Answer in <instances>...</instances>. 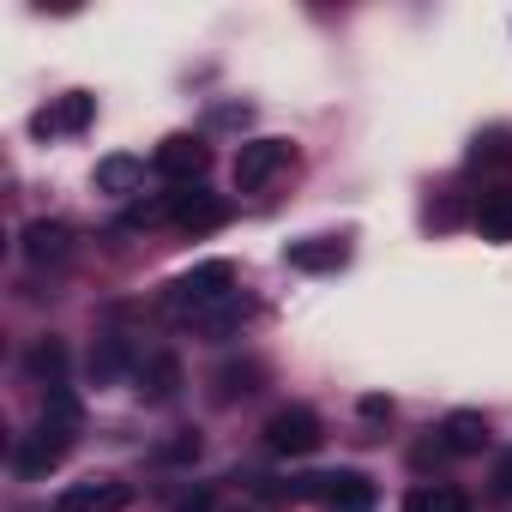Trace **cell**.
Wrapping results in <instances>:
<instances>
[{"instance_id": "5b68a950", "label": "cell", "mask_w": 512, "mask_h": 512, "mask_svg": "<svg viewBox=\"0 0 512 512\" xmlns=\"http://www.w3.org/2000/svg\"><path fill=\"white\" fill-rule=\"evenodd\" d=\"M320 440H326V428H320V416H314L308 404H284V410L266 422V446H272L278 458H308V452H320Z\"/></svg>"}, {"instance_id": "3957f363", "label": "cell", "mask_w": 512, "mask_h": 512, "mask_svg": "<svg viewBox=\"0 0 512 512\" xmlns=\"http://www.w3.org/2000/svg\"><path fill=\"white\" fill-rule=\"evenodd\" d=\"M73 440H79V428H73V422L43 416V422L19 440V458H13V464H19V476H31V482H37V476H49V470L73 452Z\"/></svg>"}, {"instance_id": "2e32d148", "label": "cell", "mask_w": 512, "mask_h": 512, "mask_svg": "<svg viewBox=\"0 0 512 512\" xmlns=\"http://www.w3.org/2000/svg\"><path fill=\"white\" fill-rule=\"evenodd\" d=\"M25 374H31L37 386H49V392L67 386V380H61V374H67V344H61V338H37V344L25 350Z\"/></svg>"}, {"instance_id": "30bf717a", "label": "cell", "mask_w": 512, "mask_h": 512, "mask_svg": "<svg viewBox=\"0 0 512 512\" xmlns=\"http://www.w3.org/2000/svg\"><path fill=\"white\" fill-rule=\"evenodd\" d=\"M434 446H440L446 458H476V452L488 446V416H482V410H452V416L434 428Z\"/></svg>"}, {"instance_id": "7402d4cb", "label": "cell", "mask_w": 512, "mask_h": 512, "mask_svg": "<svg viewBox=\"0 0 512 512\" xmlns=\"http://www.w3.org/2000/svg\"><path fill=\"white\" fill-rule=\"evenodd\" d=\"M470 163H476V169H482V163H512V145H506V133H488V139H476Z\"/></svg>"}, {"instance_id": "ffe728a7", "label": "cell", "mask_w": 512, "mask_h": 512, "mask_svg": "<svg viewBox=\"0 0 512 512\" xmlns=\"http://www.w3.org/2000/svg\"><path fill=\"white\" fill-rule=\"evenodd\" d=\"M139 181H145V163L139 157H103L97 163V187L103 193H133Z\"/></svg>"}, {"instance_id": "52a82bcc", "label": "cell", "mask_w": 512, "mask_h": 512, "mask_svg": "<svg viewBox=\"0 0 512 512\" xmlns=\"http://www.w3.org/2000/svg\"><path fill=\"white\" fill-rule=\"evenodd\" d=\"M133 506V482L121 476H79L61 488V512H127Z\"/></svg>"}, {"instance_id": "ba28073f", "label": "cell", "mask_w": 512, "mask_h": 512, "mask_svg": "<svg viewBox=\"0 0 512 512\" xmlns=\"http://www.w3.org/2000/svg\"><path fill=\"white\" fill-rule=\"evenodd\" d=\"M151 169L169 175V181H181V187H199V175L211 169V151H205V139H193V133H169V139L157 145Z\"/></svg>"}, {"instance_id": "9a60e30c", "label": "cell", "mask_w": 512, "mask_h": 512, "mask_svg": "<svg viewBox=\"0 0 512 512\" xmlns=\"http://www.w3.org/2000/svg\"><path fill=\"white\" fill-rule=\"evenodd\" d=\"M476 229H482V241H512V187L476 193Z\"/></svg>"}, {"instance_id": "44dd1931", "label": "cell", "mask_w": 512, "mask_h": 512, "mask_svg": "<svg viewBox=\"0 0 512 512\" xmlns=\"http://www.w3.org/2000/svg\"><path fill=\"white\" fill-rule=\"evenodd\" d=\"M157 458H163V464H193V458H199V434H193V428H181L175 440H163V446H157Z\"/></svg>"}, {"instance_id": "9c48e42d", "label": "cell", "mask_w": 512, "mask_h": 512, "mask_svg": "<svg viewBox=\"0 0 512 512\" xmlns=\"http://www.w3.org/2000/svg\"><path fill=\"white\" fill-rule=\"evenodd\" d=\"M229 223V199L205 193V187H181L175 193V229L181 235H205V229H223Z\"/></svg>"}, {"instance_id": "6da1fadb", "label": "cell", "mask_w": 512, "mask_h": 512, "mask_svg": "<svg viewBox=\"0 0 512 512\" xmlns=\"http://www.w3.org/2000/svg\"><path fill=\"white\" fill-rule=\"evenodd\" d=\"M229 296H235V266H229V260H199L193 272H181V278L163 284V314H169L175 326H193L199 314H211V308L229 302Z\"/></svg>"}, {"instance_id": "603a6c76", "label": "cell", "mask_w": 512, "mask_h": 512, "mask_svg": "<svg viewBox=\"0 0 512 512\" xmlns=\"http://www.w3.org/2000/svg\"><path fill=\"white\" fill-rule=\"evenodd\" d=\"M362 416H368V422H380V416H392V398H362Z\"/></svg>"}, {"instance_id": "ac0fdd59", "label": "cell", "mask_w": 512, "mask_h": 512, "mask_svg": "<svg viewBox=\"0 0 512 512\" xmlns=\"http://www.w3.org/2000/svg\"><path fill=\"white\" fill-rule=\"evenodd\" d=\"M260 386H266V368H260V362H223V368H217V404L253 398Z\"/></svg>"}, {"instance_id": "5bb4252c", "label": "cell", "mask_w": 512, "mask_h": 512, "mask_svg": "<svg viewBox=\"0 0 512 512\" xmlns=\"http://www.w3.org/2000/svg\"><path fill=\"white\" fill-rule=\"evenodd\" d=\"M133 380H139V398H145V404H169V398L181 392V362H175L169 350H157V356L139 362Z\"/></svg>"}, {"instance_id": "d4e9b609", "label": "cell", "mask_w": 512, "mask_h": 512, "mask_svg": "<svg viewBox=\"0 0 512 512\" xmlns=\"http://www.w3.org/2000/svg\"><path fill=\"white\" fill-rule=\"evenodd\" d=\"M229 512H247V506H229Z\"/></svg>"}, {"instance_id": "d6986e66", "label": "cell", "mask_w": 512, "mask_h": 512, "mask_svg": "<svg viewBox=\"0 0 512 512\" xmlns=\"http://www.w3.org/2000/svg\"><path fill=\"white\" fill-rule=\"evenodd\" d=\"M247 314H253V302H247V296H241V290H235V296H229V302H217V308H211V314H199V320H193V332H199V338H211V344H217V338H229V332H235V326H241V320H247Z\"/></svg>"}, {"instance_id": "8fae6325", "label": "cell", "mask_w": 512, "mask_h": 512, "mask_svg": "<svg viewBox=\"0 0 512 512\" xmlns=\"http://www.w3.org/2000/svg\"><path fill=\"white\" fill-rule=\"evenodd\" d=\"M121 374H139V350H133V338L127 332H97V344H91V380L97 386H109V380H121Z\"/></svg>"}, {"instance_id": "e0dca14e", "label": "cell", "mask_w": 512, "mask_h": 512, "mask_svg": "<svg viewBox=\"0 0 512 512\" xmlns=\"http://www.w3.org/2000/svg\"><path fill=\"white\" fill-rule=\"evenodd\" d=\"M404 512H470V494L452 482H416L404 494Z\"/></svg>"}, {"instance_id": "7c38bea8", "label": "cell", "mask_w": 512, "mask_h": 512, "mask_svg": "<svg viewBox=\"0 0 512 512\" xmlns=\"http://www.w3.org/2000/svg\"><path fill=\"white\" fill-rule=\"evenodd\" d=\"M344 260H350V241L344 235H308V241L284 247V266L290 272H338Z\"/></svg>"}, {"instance_id": "cb8c5ba5", "label": "cell", "mask_w": 512, "mask_h": 512, "mask_svg": "<svg viewBox=\"0 0 512 512\" xmlns=\"http://www.w3.org/2000/svg\"><path fill=\"white\" fill-rule=\"evenodd\" d=\"M175 512H211V494H205V488H193V494H187Z\"/></svg>"}, {"instance_id": "4fadbf2b", "label": "cell", "mask_w": 512, "mask_h": 512, "mask_svg": "<svg viewBox=\"0 0 512 512\" xmlns=\"http://www.w3.org/2000/svg\"><path fill=\"white\" fill-rule=\"evenodd\" d=\"M25 260H31V266H67V260H73V229L55 223V217L25 223Z\"/></svg>"}, {"instance_id": "277c9868", "label": "cell", "mask_w": 512, "mask_h": 512, "mask_svg": "<svg viewBox=\"0 0 512 512\" xmlns=\"http://www.w3.org/2000/svg\"><path fill=\"white\" fill-rule=\"evenodd\" d=\"M290 163H296L290 139H247V145L235 151V187H241V193H260V187H272Z\"/></svg>"}, {"instance_id": "8992f818", "label": "cell", "mask_w": 512, "mask_h": 512, "mask_svg": "<svg viewBox=\"0 0 512 512\" xmlns=\"http://www.w3.org/2000/svg\"><path fill=\"white\" fill-rule=\"evenodd\" d=\"M91 121H97V97L91 91H67V97H55L49 109L31 115V133L37 139H79Z\"/></svg>"}, {"instance_id": "7a4b0ae2", "label": "cell", "mask_w": 512, "mask_h": 512, "mask_svg": "<svg viewBox=\"0 0 512 512\" xmlns=\"http://www.w3.org/2000/svg\"><path fill=\"white\" fill-rule=\"evenodd\" d=\"M290 494L296 500H314L320 512H374V500H380L362 470H320V476L290 482Z\"/></svg>"}]
</instances>
